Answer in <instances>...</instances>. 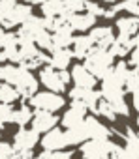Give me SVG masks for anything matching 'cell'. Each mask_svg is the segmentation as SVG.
<instances>
[{"label": "cell", "mask_w": 139, "mask_h": 159, "mask_svg": "<svg viewBox=\"0 0 139 159\" xmlns=\"http://www.w3.org/2000/svg\"><path fill=\"white\" fill-rule=\"evenodd\" d=\"M41 144V150H47V152H55V150H64L66 148V137H64V131L60 127H53L49 131H45V135L41 137L40 140Z\"/></svg>", "instance_id": "8fae6325"}, {"label": "cell", "mask_w": 139, "mask_h": 159, "mask_svg": "<svg viewBox=\"0 0 139 159\" xmlns=\"http://www.w3.org/2000/svg\"><path fill=\"white\" fill-rule=\"evenodd\" d=\"M38 142H40V133L34 129H26L25 125V127H19V131L13 135L12 146L15 152H25V150H32Z\"/></svg>", "instance_id": "ba28073f"}, {"label": "cell", "mask_w": 139, "mask_h": 159, "mask_svg": "<svg viewBox=\"0 0 139 159\" xmlns=\"http://www.w3.org/2000/svg\"><path fill=\"white\" fill-rule=\"evenodd\" d=\"M4 62H6V56H4V52H2V51H0V66H2Z\"/></svg>", "instance_id": "74e56055"}, {"label": "cell", "mask_w": 139, "mask_h": 159, "mask_svg": "<svg viewBox=\"0 0 139 159\" xmlns=\"http://www.w3.org/2000/svg\"><path fill=\"white\" fill-rule=\"evenodd\" d=\"M132 2H139V0H132Z\"/></svg>", "instance_id": "b9f144b4"}, {"label": "cell", "mask_w": 139, "mask_h": 159, "mask_svg": "<svg viewBox=\"0 0 139 159\" xmlns=\"http://www.w3.org/2000/svg\"><path fill=\"white\" fill-rule=\"evenodd\" d=\"M64 17H66L70 28H72L74 32H75V30H77V32H87V30H90V28L96 25V21H98V17H94V15L89 13V11L70 13V15H64Z\"/></svg>", "instance_id": "30bf717a"}, {"label": "cell", "mask_w": 139, "mask_h": 159, "mask_svg": "<svg viewBox=\"0 0 139 159\" xmlns=\"http://www.w3.org/2000/svg\"><path fill=\"white\" fill-rule=\"evenodd\" d=\"M89 36H90L94 47H102V49H109V45L115 39V32L111 26H92Z\"/></svg>", "instance_id": "9a60e30c"}, {"label": "cell", "mask_w": 139, "mask_h": 159, "mask_svg": "<svg viewBox=\"0 0 139 159\" xmlns=\"http://www.w3.org/2000/svg\"><path fill=\"white\" fill-rule=\"evenodd\" d=\"M137 127H139V116H137Z\"/></svg>", "instance_id": "60d3db41"}, {"label": "cell", "mask_w": 139, "mask_h": 159, "mask_svg": "<svg viewBox=\"0 0 139 159\" xmlns=\"http://www.w3.org/2000/svg\"><path fill=\"white\" fill-rule=\"evenodd\" d=\"M113 142L109 139H89L81 146L83 159H109Z\"/></svg>", "instance_id": "3957f363"}, {"label": "cell", "mask_w": 139, "mask_h": 159, "mask_svg": "<svg viewBox=\"0 0 139 159\" xmlns=\"http://www.w3.org/2000/svg\"><path fill=\"white\" fill-rule=\"evenodd\" d=\"M32 159H36V157H32Z\"/></svg>", "instance_id": "7bdbcfd3"}, {"label": "cell", "mask_w": 139, "mask_h": 159, "mask_svg": "<svg viewBox=\"0 0 139 159\" xmlns=\"http://www.w3.org/2000/svg\"><path fill=\"white\" fill-rule=\"evenodd\" d=\"M109 105L113 107V111H115L117 116H128V112H130V107H128V103L124 101V98H122V99H117V101H111Z\"/></svg>", "instance_id": "f546056e"}, {"label": "cell", "mask_w": 139, "mask_h": 159, "mask_svg": "<svg viewBox=\"0 0 139 159\" xmlns=\"http://www.w3.org/2000/svg\"><path fill=\"white\" fill-rule=\"evenodd\" d=\"M83 125L89 133V139H109V135H111V131L96 116H85Z\"/></svg>", "instance_id": "e0dca14e"}, {"label": "cell", "mask_w": 139, "mask_h": 159, "mask_svg": "<svg viewBox=\"0 0 139 159\" xmlns=\"http://www.w3.org/2000/svg\"><path fill=\"white\" fill-rule=\"evenodd\" d=\"M64 137H66V146H75V144H83L85 140H89V133H87L83 122L79 125L68 127L64 131Z\"/></svg>", "instance_id": "ffe728a7"}, {"label": "cell", "mask_w": 139, "mask_h": 159, "mask_svg": "<svg viewBox=\"0 0 139 159\" xmlns=\"http://www.w3.org/2000/svg\"><path fill=\"white\" fill-rule=\"evenodd\" d=\"M34 43H36V47H38V49H41V51L49 52V51L53 49V39H51V32H49L47 28L40 30V32H38V34L34 36Z\"/></svg>", "instance_id": "d4e9b609"}, {"label": "cell", "mask_w": 139, "mask_h": 159, "mask_svg": "<svg viewBox=\"0 0 139 159\" xmlns=\"http://www.w3.org/2000/svg\"><path fill=\"white\" fill-rule=\"evenodd\" d=\"M92 49H94V43H92V39H90L89 34L74 36V39H72V54H74V58L83 60Z\"/></svg>", "instance_id": "2e32d148"}, {"label": "cell", "mask_w": 139, "mask_h": 159, "mask_svg": "<svg viewBox=\"0 0 139 159\" xmlns=\"http://www.w3.org/2000/svg\"><path fill=\"white\" fill-rule=\"evenodd\" d=\"M41 17H60L64 15V0H43L40 2Z\"/></svg>", "instance_id": "7402d4cb"}, {"label": "cell", "mask_w": 139, "mask_h": 159, "mask_svg": "<svg viewBox=\"0 0 139 159\" xmlns=\"http://www.w3.org/2000/svg\"><path fill=\"white\" fill-rule=\"evenodd\" d=\"M72 157H74L72 150H55V152L43 150L36 159H72Z\"/></svg>", "instance_id": "4316f807"}, {"label": "cell", "mask_w": 139, "mask_h": 159, "mask_svg": "<svg viewBox=\"0 0 139 159\" xmlns=\"http://www.w3.org/2000/svg\"><path fill=\"white\" fill-rule=\"evenodd\" d=\"M102 2H105V4H115L117 0H102Z\"/></svg>", "instance_id": "f35d334b"}, {"label": "cell", "mask_w": 139, "mask_h": 159, "mask_svg": "<svg viewBox=\"0 0 139 159\" xmlns=\"http://www.w3.org/2000/svg\"><path fill=\"white\" fill-rule=\"evenodd\" d=\"M132 105L135 111H139V88L135 92H132Z\"/></svg>", "instance_id": "d590c367"}, {"label": "cell", "mask_w": 139, "mask_h": 159, "mask_svg": "<svg viewBox=\"0 0 139 159\" xmlns=\"http://www.w3.org/2000/svg\"><path fill=\"white\" fill-rule=\"evenodd\" d=\"M25 2H26V4H34V0H25Z\"/></svg>", "instance_id": "ab89813d"}, {"label": "cell", "mask_w": 139, "mask_h": 159, "mask_svg": "<svg viewBox=\"0 0 139 159\" xmlns=\"http://www.w3.org/2000/svg\"><path fill=\"white\" fill-rule=\"evenodd\" d=\"M4 34H6V28H2V25H0V49H2V43H4Z\"/></svg>", "instance_id": "8d00e7d4"}, {"label": "cell", "mask_w": 139, "mask_h": 159, "mask_svg": "<svg viewBox=\"0 0 139 159\" xmlns=\"http://www.w3.org/2000/svg\"><path fill=\"white\" fill-rule=\"evenodd\" d=\"M85 11V0H64V15Z\"/></svg>", "instance_id": "f1b7e54d"}, {"label": "cell", "mask_w": 139, "mask_h": 159, "mask_svg": "<svg viewBox=\"0 0 139 159\" xmlns=\"http://www.w3.org/2000/svg\"><path fill=\"white\" fill-rule=\"evenodd\" d=\"M128 54H130L128 66H130V67H137V69H139V45H133V47H132V51H130Z\"/></svg>", "instance_id": "d6a6232c"}, {"label": "cell", "mask_w": 139, "mask_h": 159, "mask_svg": "<svg viewBox=\"0 0 139 159\" xmlns=\"http://www.w3.org/2000/svg\"><path fill=\"white\" fill-rule=\"evenodd\" d=\"M12 112H13L12 103H2L0 101V129H4L8 124H12Z\"/></svg>", "instance_id": "83f0119b"}, {"label": "cell", "mask_w": 139, "mask_h": 159, "mask_svg": "<svg viewBox=\"0 0 139 159\" xmlns=\"http://www.w3.org/2000/svg\"><path fill=\"white\" fill-rule=\"evenodd\" d=\"M13 86L17 88V92H19L21 99L25 101V99H28L30 96H34V94L38 92L40 81L32 75V71H30V69H26V67H23V66H21V73H19V77H17V81H15V84H13Z\"/></svg>", "instance_id": "5b68a950"}, {"label": "cell", "mask_w": 139, "mask_h": 159, "mask_svg": "<svg viewBox=\"0 0 139 159\" xmlns=\"http://www.w3.org/2000/svg\"><path fill=\"white\" fill-rule=\"evenodd\" d=\"M117 28V36H124V38H133L135 32L139 30V17L130 15V17H120L115 23Z\"/></svg>", "instance_id": "ac0fdd59"}, {"label": "cell", "mask_w": 139, "mask_h": 159, "mask_svg": "<svg viewBox=\"0 0 139 159\" xmlns=\"http://www.w3.org/2000/svg\"><path fill=\"white\" fill-rule=\"evenodd\" d=\"M30 15H32V4H26V2L19 4V2H17V4L8 11L6 19L0 23V25H2V28H6V30H13L15 26L23 25Z\"/></svg>", "instance_id": "8992f818"}, {"label": "cell", "mask_w": 139, "mask_h": 159, "mask_svg": "<svg viewBox=\"0 0 139 159\" xmlns=\"http://www.w3.org/2000/svg\"><path fill=\"white\" fill-rule=\"evenodd\" d=\"M109 159H124V146L113 142V148H111V155H109Z\"/></svg>", "instance_id": "e575fe53"}, {"label": "cell", "mask_w": 139, "mask_h": 159, "mask_svg": "<svg viewBox=\"0 0 139 159\" xmlns=\"http://www.w3.org/2000/svg\"><path fill=\"white\" fill-rule=\"evenodd\" d=\"M28 105L34 107V109H40V111L56 112V111H60V109L66 105V99H64V96L58 94V92L45 90V92H36L34 96H30V98H28Z\"/></svg>", "instance_id": "7a4b0ae2"}, {"label": "cell", "mask_w": 139, "mask_h": 159, "mask_svg": "<svg viewBox=\"0 0 139 159\" xmlns=\"http://www.w3.org/2000/svg\"><path fill=\"white\" fill-rule=\"evenodd\" d=\"M70 77H72V83L75 86H81V88H94L96 81H98L83 64H75L72 67V71H70Z\"/></svg>", "instance_id": "4fadbf2b"}, {"label": "cell", "mask_w": 139, "mask_h": 159, "mask_svg": "<svg viewBox=\"0 0 139 159\" xmlns=\"http://www.w3.org/2000/svg\"><path fill=\"white\" fill-rule=\"evenodd\" d=\"M102 94L100 90H94V88H81V86H74L70 90V99H77V101H83L87 105L89 111H94L96 103L100 101Z\"/></svg>", "instance_id": "7c38bea8"}, {"label": "cell", "mask_w": 139, "mask_h": 159, "mask_svg": "<svg viewBox=\"0 0 139 159\" xmlns=\"http://www.w3.org/2000/svg\"><path fill=\"white\" fill-rule=\"evenodd\" d=\"M124 139H126L124 159H139V133H135L133 129H128Z\"/></svg>", "instance_id": "44dd1931"}, {"label": "cell", "mask_w": 139, "mask_h": 159, "mask_svg": "<svg viewBox=\"0 0 139 159\" xmlns=\"http://www.w3.org/2000/svg\"><path fill=\"white\" fill-rule=\"evenodd\" d=\"M51 39H53V49H56V47H70V45H72L74 30L70 28L68 21L64 25H60L56 30L51 32Z\"/></svg>", "instance_id": "d6986e66"}, {"label": "cell", "mask_w": 139, "mask_h": 159, "mask_svg": "<svg viewBox=\"0 0 139 159\" xmlns=\"http://www.w3.org/2000/svg\"><path fill=\"white\" fill-rule=\"evenodd\" d=\"M120 8H122V10H126L130 15H135V17H139V2L124 0V2H120Z\"/></svg>", "instance_id": "1f68e13d"}, {"label": "cell", "mask_w": 139, "mask_h": 159, "mask_svg": "<svg viewBox=\"0 0 139 159\" xmlns=\"http://www.w3.org/2000/svg\"><path fill=\"white\" fill-rule=\"evenodd\" d=\"M83 60H85L83 66H85L96 79H102V77L111 69V66H113V62H115V56L109 52V49L94 47Z\"/></svg>", "instance_id": "6da1fadb"}, {"label": "cell", "mask_w": 139, "mask_h": 159, "mask_svg": "<svg viewBox=\"0 0 139 159\" xmlns=\"http://www.w3.org/2000/svg\"><path fill=\"white\" fill-rule=\"evenodd\" d=\"M89 109L83 101H77V99H72V105H70V109L64 112V116L60 118V124L68 129V127H74V125H79L85 116H87Z\"/></svg>", "instance_id": "52a82bcc"}, {"label": "cell", "mask_w": 139, "mask_h": 159, "mask_svg": "<svg viewBox=\"0 0 139 159\" xmlns=\"http://www.w3.org/2000/svg\"><path fill=\"white\" fill-rule=\"evenodd\" d=\"M85 11L92 13L94 17H103V11H105V8H102L100 4L92 2V0H85Z\"/></svg>", "instance_id": "4dcf8cb0"}, {"label": "cell", "mask_w": 139, "mask_h": 159, "mask_svg": "<svg viewBox=\"0 0 139 159\" xmlns=\"http://www.w3.org/2000/svg\"><path fill=\"white\" fill-rule=\"evenodd\" d=\"M74 54L70 51V47H56L49 51V66H53L55 69H68L70 62H72Z\"/></svg>", "instance_id": "5bb4252c"}, {"label": "cell", "mask_w": 139, "mask_h": 159, "mask_svg": "<svg viewBox=\"0 0 139 159\" xmlns=\"http://www.w3.org/2000/svg\"><path fill=\"white\" fill-rule=\"evenodd\" d=\"M15 150L10 142H4V140H0V159H8L10 155H13Z\"/></svg>", "instance_id": "836d02e7"}, {"label": "cell", "mask_w": 139, "mask_h": 159, "mask_svg": "<svg viewBox=\"0 0 139 159\" xmlns=\"http://www.w3.org/2000/svg\"><path fill=\"white\" fill-rule=\"evenodd\" d=\"M92 112H96V114H100V116H103V118H107V120H111V122H115V118H117L113 107H111L109 101H105L103 98H100V101L96 103V107H94Z\"/></svg>", "instance_id": "484cf974"}, {"label": "cell", "mask_w": 139, "mask_h": 159, "mask_svg": "<svg viewBox=\"0 0 139 159\" xmlns=\"http://www.w3.org/2000/svg\"><path fill=\"white\" fill-rule=\"evenodd\" d=\"M17 99H21L17 88L13 84H8V83L0 81V101L2 103H15Z\"/></svg>", "instance_id": "cb8c5ba5"}, {"label": "cell", "mask_w": 139, "mask_h": 159, "mask_svg": "<svg viewBox=\"0 0 139 159\" xmlns=\"http://www.w3.org/2000/svg\"><path fill=\"white\" fill-rule=\"evenodd\" d=\"M58 120H60V118L56 116V112H49V111H40V109H36V112L32 114L30 124H32V129H34V131L45 133V131L53 129V127L58 124Z\"/></svg>", "instance_id": "9c48e42d"}, {"label": "cell", "mask_w": 139, "mask_h": 159, "mask_svg": "<svg viewBox=\"0 0 139 159\" xmlns=\"http://www.w3.org/2000/svg\"><path fill=\"white\" fill-rule=\"evenodd\" d=\"M40 84H43L47 90H51V92H58V94H62V92H66V88H68V84L62 81V75H60V69H55L53 66H49V64H45V66H41V69H40Z\"/></svg>", "instance_id": "277c9868"}, {"label": "cell", "mask_w": 139, "mask_h": 159, "mask_svg": "<svg viewBox=\"0 0 139 159\" xmlns=\"http://www.w3.org/2000/svg\"><path fill=\"white\" fill-rule=\"evenodd\" d=\"M32 114H34L32 107L25 105V101H23V105L19 109H13V112H12V124H17L19 127H25L26 124H30Z\"/></svg>", "instance_id": "603a6c76"}]
</instances>
